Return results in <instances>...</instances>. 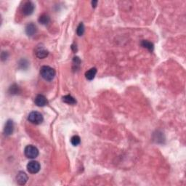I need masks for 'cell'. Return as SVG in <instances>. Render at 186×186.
<instances>
[{
  "instance_id": "1",
  "label": "cell",
  "mask_w": 186,
  "mask_h": 186,
  "mask_svg": "<svg viewBox=\"0 0 186 186\" xmlns=\"http://www.w3.org/2000/svg\"><path fill=\"white\" fill-rule=\"evenodd\" d=\"M40 74L45 80L52 81L55 76V71L48 66H44L41 67Z\"/></svg>"
},
{
  "instance_id": "2",
  "label": "cell",
  "mask_w": 186,
  "mask_h": 186,
  "mask_svg": "<svg viewBox=\"0 0 186 186\" xmlns=\"http://www.w3.org/2000/svg\"><path fill=\"white\" fill-rule=\"evenodd\" d=\"M28 119L33 124H40L43 122V116L38 111H32L29 114Z\"/></svg>"
},
{
  "instance_id": "3",
  "label": "cell",
  "mask_w": 186,
  "mask_h": 186,
  "mask_svg": "<svg viewBox=\"0 0 186 186\" xmlns=\"http://www.w3.org/2000/svg\"><path fill=\"white\" fill-rule=\"evenodd\" d=\"M24 153L25 156L29 159H35L39 155V150L35 146L29 145L25 148Z\"/></svg>"
},
{
  "instance_id": "4",
  "label": "cell",
  "mask_w": 186,
  "mask_h": 186,
  "mask_svg": "<svg viewBox=\"0 0 186 186\" xmlns=\"http://www.w3.org/2000/svg\"><path fill=\"white\" fill-rule=\"evenodd\" d=\"M41 169L40 164L37 161H31L27 164V170L31 174H37Z\"/></svg>"
},
{
  "instance_id": "5",
  "label": "cell",
  "mask_w": 186,
  "mask_h": 186,
  "mask_svg": "<svg viewBox=\"0 0 186 186\" xmlns=\"http://www.w3.org/2000/svg\"><path fill=\"white\" fill-rule=\"evenodd\" d=\"M35 6L31 2H27L22 7V13L24 15H31L33 13Z\"/></svg>"
},
{
  "instance_id": "6",
  "label": "cell",
  "mask_w": 186,
  "mask_h": 186,
  "mask_svg": "<svg viewBox=\"0 0 186 186\" xmlns=\"http://www.w3.org/2000/svg\"><path fill=\"white\" fill-rule=\"evenodd\" d=\"M28 180V176L24 172H19L16 176L17 183L20 185H24Z\"/></svg>"
},
{
  "instance_id": "7",
  "label": "cell",
  "mask_w": 186,
  "mask_h": 186,
  "mask_svg": "<svg viewBox=\"0 0 186 186\" xmlns=\"http://www.w3.org/2000/svg\"><path fill=\"white\" fill-rule=\"evenodd\" d=\"M35 104L37 105V106L39 107H43L45 106H46L47 104V100L46 98V97L43 95H38L37 97L35 98Z\"/></svg>"
},
{
  "instance_id": "8",
  "label": "cell",
  "mask_w": 186,
  "mask_h": 186,
  "mask_svg": "<svg viewBox=\"0 0 186 186\" xmlns=\"http://www.w3.org/2000/svg\"><path fill=\"white\" fill-rule=\"evenodd\" d=\"M13 130H14V124H13V122L12 120H8L7 122V123L5 124V130H4V132H5V134L7 136L11 135L13 132Z\"/></svg>"
},
{
  "instance_id": "9",
  "label": "cell",
  "mask_w": 186,
  "mask_h": 186,
  "mask_svg": "<svg viewBox=\"0 0 186 186\" xmlns=\"http://www.w3.org/2000/svg\"><path fill=\"white\" fill-rule=\"evenodd\" d=\"M37 26H36L33 23H29V24L26 25V27H25V33H26V34L29 36V37H32V36H33L37 33Z\"/></svg>"
},
{
  "instance_id": "10",
  "label": "cell",
  "mask_w": 186,
  "mask_h": 186,
  "mask_svg": "<svg viewBox=\"0 0 186 186\" xmlns=\"http://www.w3.org/2000/svg\"><path fill=\"white\" fill-rule=\"evenodd\" d=\"M48 54H49L48 51L42 47H38L37 50H36V55H37V56L38 57L39 59L45 58L46 57H47Z\"/></svg>"
},
{
  "instance_id": "11",
  "label": "cell",
  "mask_w": 186,
  "mask_h": 186,
  "mask_svg": "<svg viewBox=\"0 0 186 186\" xmlns=\"http://www.w3.org/2000/svg\"><path fill=\"white\" fill-rule=\"evenodd\" d=\"M96 74H97V69L95 68H92L85 73V77H86L87 79L91 81L95 78Z\"/></svg>"
},
{
  "instance_id": "12",
  "label": "cell",
  "mask_w": 186,
  "mask_h": 186,
  "mask_svg": "<svg viewBox=\"0 0 186 186\" xmlns=\"http://www.w3.org/2000/svg\"><path fill=\"white\" fill-rule=\"evenodd\" d=\"M141 45L142 47L147 49L148 51H150V52H153L154 49V45L153 43L151 42V41L148 40H142L141 41Z\"/></svg>"
},
{
  "instance_id": "13",
  "label": "cell",
  "mask_w": 186,
  "mask_h": 186,
  "mask_svg": "<svg viewBox=\"0 0 186 186\" xmlns=\"http://www.w3.org/2000/svg\"><path fill=\"white\" fill-rule=\"evenodd\" d=\"M38 21L39 23H41V25H47L50 21V18H49V15H46V14H43L39 16Z\"/></svg>"
},
{
  "instance_id": "14",
  "label": "cell",
  "mask_w": 186,
  "mask_h": 186,
  "mask_svg": "<svg viewBox=\"0 0 186 186\" xmlns=\"http://www.w3.org/2000/svg\"><path fill=\"white\" fill-rule=\"evenodd\" d=\"M63 101L69 105H74L76 103V100L71 95H66L63 97Z\"/></svg>"
},
{
  "instance_id": "15",
  "label": "cell",
  "mask_w": 186,
  "mask_h": 186,
  "mask_svg": "<svg viewBox=\"0 0 186 186\" xmlns=\"http://www.w3.org/2000/svg\"><path fill=\"white\" fill-rule=\"evenodd\" d=\"M71 142L74 146H77L79 145L81 142V139L78 135H74L71 138Z\"/></svg>"
},
{
  "instance_id": "16",
  "label": "cell",
  "mask_w": 186,
  "mask_h": 186,
  "mask_svg": "<svg viewBox=\"0 0 186 186\" xmlns=\"http://www.w3.org/2000/svg\"><path fill=\"white\" fill-rule=\"evenodd\" d=\"M76 33L78 36H82L84 33V25L82 23H81L79 26L77 27V30H76Z\"/></svg>"
},
{
  "instance_id": "17",
  "label": "cell",
  "mask_w": 186,
  "mask_h": 186,
  "mask_svg": "<svg viewBox=\"0 0 186 186\" xmlns=\"http://www.w3.org/2000/svg\"><path fill=\"white\" fill-rule=\"evenodd\" d=\"M18 92L19 87L16 84H13V86H11L10 88V92L11 94H17Z\"/></svg>"
},
{
  "instance_id": "18",
  "label": "cell",
  "mask_w": 186,
  "mask_h": 186,
  "mask_svg": "<svg viewBox=\"0 0 186 186\" xmlns=\"http://www.w3.org/2000/svg\"><path fill=\"white\" fill-rule=\"evenodd\" d=\"M97 4H98V1H92V5L93 7H95L97 6Z\"/></svg>"
}]
</instances>
